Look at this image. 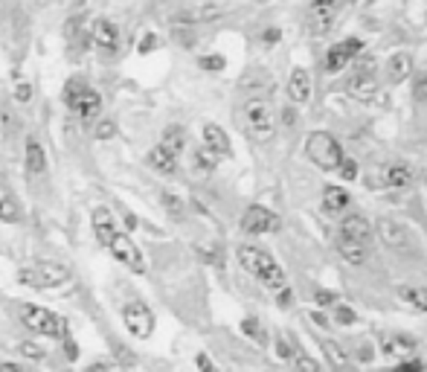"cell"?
Wrapping results in <instances>:
<instances>
[{"label":"cell","mask_w":427,"mask_h":372,"mask_svg":"<svg viewBox=\"0 0 427 372\" xmlns=\"http://www.w3.org/2000/svg\"><path fill=\"white\" fill-rule=\"evenodd\" d=\"M259 3H265V0H259Z\"/></svg>","instance_id":"f5cc1de1"},{"label":"cell","mask_w":427,"mask_h":372,"mask_svg":"<svg viewBox=\"0 0 427 372\" xmlns=\"http://www.w3.org/2000/svg\"><path fill=\"white\" fill-rule=\"evenodd\" d=\"M291 361H294L296 372H320V364H317L308 352H303L300 346H296V343H294V355H291Z\"/></svg>","instance_id":"f1b7e54d"},{"label":"cell","mask_w":427,"mask_h":372,"mask_svg":"<svg viewBox=\"0 0 427 372\" xmlns=\"http://www.w3.org/2000/svg\"><path fill=\"white\" fill-rule=\"evenodd\" d=\"M18 352L23 355V358H30V361H44L47 358V352L38 346V343H32V340H23V343H18Z\"/></svg>","instance_id":"d6a6232c"},{"label":"cell","mask_w":427,"mask_h":372,"mask_svg":"<svg viewBox=\"0 0 427 372\" xmlns=\"http://www.w3.org/2000/svg\"><path fill=\"white\" fill-rule=\"evenodd\" d=\"M0 222H6V224H18L21 222V206H18L15 198L0 201Z\"/></svg>","instance_id":"f546056e"},{"label":"cell","mask_w":427,"mask_h":372,"mask_svg":"<svg viewBox=\"0 0 427 372\" xmlns=\"http://www.w3.org/2000/svg\"><path fill=\"white\" fill-rule=\"evenodd\" d=\"M337 172H340L343 181H354V177H358V163H354L352 157H343V163L337 166Z\"/></svg>","instance_id":"74e56055"},{"label":"cell","mask_w":427,"mask_h":372,"mask_svg":"<svg viewBox=\"0 0 427 372\" xmlns=\"http://www.w3.org/2000/svg\"><path fill=\"white\" fill-rule=\"evenodd\" d=\"M192 166H195V172L209 175V172H216L218 157L212 155V151H209L207 146H201V148H195V151H192Z\"/></svg>","instance_id":"83f0119b"},{"label":"cell","mask_w":427,"mask_h":372,"mask_svg":"<svg viewBox=\"0 0 427 372\" xmlns=\"http://www.w3.org/2000/svg\"><path fill=\"white\" fill-rule=\"evenodd\" d=\"M160 201H163V206L169 210V215H175V218H183V215H187V213H183V210H187V206H183V201H180V198H175L172 192H163Z\"/></svg>","instance_id":"1f68e13d"},{"label":"cell","mask_w":427,"mask_h":372,"mask_svg":"<svg viewBox=\"0 0 427 372\" xmlns=\"http://www.w3.org/2000/svg\"><path fill=\"white\" fill-rule=\"evenodd\" d=\"M372 358V352H369V346H361V361H369Z\"/></svg>","instance_id":"816d5d0a"},{"label":"cell","mask_w":427,"mask_h":372,"mask_svg":"<svg viewBox=\"0 0 427 372\" xmlns=\"http://www.w3.org/2000/svg\"><path fill=\"white\" fill-rule=\"evenodd\" d=\"M146 163L160 175H175L178 172V157L172 155V151H166L163 146H154L146 155Z\"/></svg>","instance_id":"7402d4cb"},{"label":"cell","mask_w":427,"mask_h":372,"mask_svg":"<svg viewBox=\"0 0 427 372\" xmlns=\"http://www.w3.org/2000/svg\"><path fill=\"white\" fill-rule=\"evenodd\" d=\"M337 21V0H314L308 9V32L314 38H323L332 32Z\"/></svg>","instance_id":"8fae6325"},{"label":"cell","mask_w":427,"mask_h":372,"mask_svg":"<svg viewBox=\"0 0 427 372\" xmlns=\"http://www.w3.org/2000/svg\"><path fill=\"white\" fill-rule=\"evenodd\" d=\"M241 329H245V335H250L253 340L265 343V332H262V323L256 320V317H245V323H241Z\"/></svg>","instance_id":"e575fe53"},{"label":"cell","mask_w":427,"mask_h":372,"mask_svg":"<svg viewBox=\"0 0 427 372\" xmlns=\"http://www.w3.org/2000/svg\"><path fill=\"white\" fill-rule=\"evenodd\" d=\"M64 105L70 114H76L82 122H96L102 117V93H99L88 79L73 76L64 81Z\"/></svg>","instance_id":"3957f363"},{"label":"cell","mask_w":427,"mask_h":372,"mask_svg":"<svg viewBox=\"0 0 427 372\" xmlns=\"http://www.w3.org/2000/svg\"><path fill=\"white\" fill-rule=\"evenodd\" d=\"M64 358H67V361H76V358H79V343L76 340L64 337Z\"/></svg>","instance_id":"7bdbcfd3"},{"label":"cell","mask_w":427,"mask_h":372,"mask_svg":"<svg viewBox=\"0 0 427 372\" xmlns=\"http://www.w3.org/2000/svg\"><path fill=\"white\" fill-rule=\"evenodd\" d=\"M204 146H207L216 157H233V143H230V137H227V131H224L221 126H216V122H207V126H204Z\"/></svg>","instance_id":"ac0fdd59"},{"label":"cell","mask_w":427,"mask_h":372,"mask_svg":"<svg viewBox=\"0 0 427 372\" xmlns=\"http://www.w3.org/2000/svg\"><path fill=\"white\" fill-rule=\"evenodd\" d=\"M276 355L285 358V361H291V355H294V346L285 337H276Z\"/></svg>","instance_id":"b9f144b4"},{"label":"cell","mask_w":427,"mask_h":372,"mask_svg":"<svg viewBox=\"0 0 427 372\" xmlns=\"http://www.w3.org/2000/svg\"><path fill=\"white\" fill-rule=\"evenodd\" d=\"M390 372H421V361H419V358H407V361L392 366Z\"/></svg>","instance_id":"60d3db41"},{"label":"cell","mask_w":427,"mask_h":372,"mask_svg":"<svg viewBox=\"0 0 427 372\" xmlns=\"http://www.w3.org/2000/svg\"><path fill=\"white\" fill-rule=\"evenodd\" d=\"M154 44H158V38H154V35H146V38L140 41V52H151Z\"/></svg>","instance_id":"bcb514c9"},{"label":"cell","mask_w":427,"mask_h":372,"mask_svg":"<svg viewBox=\"0 0 427 372\" xmlns=\"http://www.w3.org/2000/svg\"><path fill=\"white\" fill-rule=\"evenodd\" d=\"M282 122H285V126H294V122H296V111H294V108H288V111L282 114Z\"/></svg>","instance_id":"7dc6e473"},{"label":"cell","mask_w":427,"mask_h":372,"mask_svg":"<svg viewBox=\"0 0 427 372\" xmlns=\"http://www.w3.org/2000/svg\"><path fill=\"white\" fill-rule=\"evenodd\" d=\"M0 372H26V366H21V364H0Z\"/></svg>","instance_id":"c3c4849f"},{"label":"cell","mask_w":427,"mask_h":372,"mask_svg":"<svg viewBox=\"0 0 427 372\" xmlns=\"http://www.w3.org/2000/svg\"><path fill=\"white\" fill-rule=\"evenodd\" d=\"M93 137L96 140H113V137H117V122L108 119V117H99L96 126H93Z\"/></svg>","instance_id":"4dcf8cb0"},{"label":"cell","mask_w":427,"mask_h":372,"mask_svg":"<svg viewBox=\"0 0 427 372\" xmlns=\"http://www.w3.org/2000/svg\"><path fill=\"white\" fill-rule=\"evenodd\" d=\"M412 96H416V102H427V73H419L416 76V85H412Z\"/></svg>","instance_id":"f35d334b"},{"label":"cell","mask_w":427,"mask_h":372,"mask_svg":"<svg viewBox=\"0 0 427 372\" xmlns=\"http://www.w3.org/2000/svg\"><path fill=\"white\" fill-rule=\"evenodd\" d=\"M349 206H352V198L343 186H325L323 189V210L325 213L340 215V213H346Z\"/></svg>","instance_id":"ffe728a7"},{"label":"cell","mask_w":427,"mask_h":372,"mask_svg":"<svg viewBox=\"0 0 427 372\" xmlns=\"http://www.w3.org/2000/svg\"><path fill=\"white\" fill-rule=\"evenodd\" d=\"M93 233H96V242L102 247H108L111 256L117 259L120 265H125L131 273H146L149 271L146 256L140 253V247L131 242V236L117 227V222H113L108 206H96L93 210Z\"/></svg>","instance_id":"6da1fadb"},{"label":"cell","mask_w":427,"mask_h":372,"mask_svg":"<svg viewBox=\"0 0 427 372\" xmlns=\"http://www.w3.org/2000/svg\"><path fill=\"white\" fill-rule=\"evenodd\" d=\"M378 236L387 247H392V251H407L410 247V230L404 224L392 222V218H381L378 222Z\"/></svg>","instance_id":"2e32d148"},{"label":"cell","mask_w":427,"mask_h":372,"mask_svg":"<svg viewBox=\"0 0 427 372\" xmlns=\"http://www.w3.org/2000/svg\"><path fill=\"white\" fill-rule=\"evenodd\" d=\"M354 3H358V0H337V15L340 12H346L349 6H354Z\"/></svg>","instance_id":"681fc988"},{"label":"cell","mask_w":427,"mask_h":372,"mask_svg":"<svg viewBox=\"0 0 427 372\" xmlns=\"http://www.w3.org/2000/svg\"><path fill=\"white\" fill-rule=\"evenodd\" d=\"M311 320H314L317 326H325V317H323V314H317V311H314V314H311Z\"/></svg>","instance_id":"f907efd6"},{"label":"cell","mask_w":427,"mask_h":372,"mask_svg":"<svg viewBox=\"0 0 427 372\" xmlns=\"http://www.w3.org/2000/svg\"><path fill=\"white\" fill-rule=\"evenodd\" d=\"M337 239L358 242V244H369V239H372V227H369V222H366L363 215L349 213L343 222H340V236H337Z\"/></svg>","instance_id":"9a60e30c"},{"label":"cell","mask_w":427,"mask_h":372,"mask_svg":"<svg viewBox=\"0 0 427 372\" xmlns=\"http://www.w3.org/2000/svg\"><path fill=\"white\" fill-rule=\"evenodd\" d=\"M160 146L166 151H172L175 157H180V151L187 148V131H183V126H166V131L160 137Z\"/></svg>","instance_id":"484cf974"},{"label":"cell","mask_w":427,"mask_h":372,"mask_svg":"<svg viewBox=\"0 0 427 372\" xmlns=\"http://www.w3.org/2000/svg\"><path fill=\"white\" fill-rule=\"evenodd\" d=\"M361 52H363V41L361 38L340 41V44L329 47V52H325V70H329V73H340L352 59H358Z\"/></svg>","instance_id":"7c38bea8"},{"label":"cell","mask_w":427,"mask_h":372,"mask_svg":"<svg viewBox=\"0 0 427 372\" xmlns=\"http://www.w3.org/2000/svg\"><path fill=\"white\" fill-rule=\"evenodd\" d=\"M23 166H26V175H44L47 172V151L41 146L38 137H26V146H23Z\"/></svg>","instance_id":"e0dca14e"},{"label":"cell","mask_w":427,"mask_h":372,"mask_svg":"<svg viewBox=\"0 0 427 372\" xmlns=\"http://www.w3.org/2000/svg\"><path fill=\"white\" fill-rule=\"evenodd\" d=\"M201 67L207 73H221L224 67H227V61H224V56H204L201 59Z\"/></svg>","instance_id":"8d00e7d4"},{"label":"cell","mask_w":427,"mask_h":372,"mask_svg":"<svg viewBox=\"0 0 427 372\" xmlns=\"http://www.w3.org/2000/svg\"><path fill=\"white\" fill-rule=\"evenodd\" d=\"M122 323L128 329V335L146 340L154 332V311L146 306V302L131 300V302H125V306H122Z\"/></svg>","instance_id":"ba28073f"},{"label":"cell","mask_w":427,"mask_h":372,"mask_svg":"<svg viewBox=\"0 0 427 372\" xmlns=\"http://www.w3.org/2000/svg\"><path fill=\"white\" fill-rule=\"evenodd\" d=\"M320 346H323V355L329 358V364H332V369L334 372H354V366H352V361H349V355H346V349L340 346V343H334V340H320Z\"/></svg>","instance_id":"603a6c76"},{"label":"cell","mask_w":427,"mask_h":372,"mask_svg":"<svg viewBox=\"0 0 427 372\" xmlns=\"http://www.w3.org/2000/svg\"><path fill=\"white\" fill-rule=\"evenodd\" d=\"M15 99L21 105H30L32 102V85H30V81H23V79L15 81Z\"/></svg>","instance_id":"d590c367"},{"label":"cell","mask_w":427,"mask_h":372,"mask_svg":"<svg viewBox=\"0 0 427 372\" xmlns=\"http://www.w3.org/2000/svg\"><path fill=\"white\" fill-rule=\"evenodd\" d=\"M91 41L96 44V50L105 52V56H117L120 52V30L108 18H96L91 23Z\"/></svg>","instance_id":"4fadbf2b"},{"label":"cell","mask_w":427,"mask_h":372,"mask_svg":"<svg viewBox=\"0 0 427 372\" xmlns=\"http://www.w3.org/2000/svg\"><path fill=\"white\" fill-rule=\"evenodd\" d=\"M18 280L30 288H38V291H47V288H59L70 280V271L64 265H55V262H38V265L21 268Z\"/></svg>","instance_id":"52a82bcc"},{"label":"cell","mask_w":427,"mask_h":372,"mask_svg":"<svg viewBox=\"0 0 427 372\" xmlns=\"http://www.w3.org/2000/svg\"><path fill=\"white\" fill-rule=\"evenodd\" d=\"M279 38H282V32L274 26V30H265V32H262V44H265V47H274Z\"/></svg>","instance_id":"ee69618b"},{"label":"cell","mask_w":427,"mask_h":372,"mask_svg":"<svg viewBox=\"0 0 427 372\" xmlns=\"http://www.w3.org/2000/svg\"><path fill=\"white\" fill-rule=\"evenodd\" d=\"M241 122H245V131L259 143L274 140L276 131V119H274V105H270L267 96H250L241 108Z\"/></svg>","instance_id":"277c9868"},{"label":"cell","mask_w":427,"mask_h":372,"mask_svg":"<svg viewBox=\"0 0 427 372\" xmlns=\"http://www.w3.org/2000/svg\"><path fill=\"white\" fill-rule=\"evenodd\" d=\"M195 364H198V369H201V372H218L216 364H212L207 355H198V358H195Z\"/></svg>","instance_id":"f6af8a7d"},{"label":"cell","mask_w":427,"mask_h":372,"mask_svg":"<svg viewBox=\"0 0 427 372\" xmlns=\"http://www.w3.org/2000/svg\"><path fill=\"white\" fill-rule=\"evenodd\" d=\"M410 70H412V59L407 56V52H395V56L387 59V81L390 85H401V81H407Z\"/></svg>","instance_id":"44dd1931"},{"label":"cell","mask_w":427,"mask_h":372,"mask_svg":"<svg viewBox=\"0 0 427 372\" xmlns=\"http://www.w3.org/2000/svg\"><path fill=\"white\" fill-rule=\"evenodd\" d=\"M282 227L279 215L270 213L267 206H259L253 204L247 206V213L241 215V233H247V236H262V233H276Z\"/></svg>","instance_id":"30bf717a"},{"label":"cell","mask_w":427,"mask_h":372,"mask_svg":"<svg viewBox=\"0 0 427 372\" xmlns=\"http://www.w3.org/2000/svg\"><path fill=\"white\" fill-rule=\"evenodd\" d=\"M236 256H238V265L245 268L247 273H253V277L259 280L265 288H270V291H282V288H288V280H285L282 265L267 251H262V247L241 244L236 251Z\"/></svg>","instance_id":"7a4b0ae2"},{"label":"cell","mask_w":427,"mask_h":372,"mask_svg":"<svg viewBox=\"0 0 427 372\" xmlns=\"http://www.w3.org/2000/svg\"><path fill=\"white\" fill-rule=\"evenodd\" d=\"M416 337L410 335H401V332H383L381 335V352L387 358H401V361H407V358L416 355Z\"/></svg>","instance_id":"5bb4252c"},{"label":"cell","mask_w":427,"mask_h":372,"mask_svg":"<svg viewBox=\"0 0 427 372\" xmlns=\"http://www.w3.org/2000/svg\"><path fill=\"white\" fill-rule=\"evenodd\" d=\"M314 300H317V306H325V309H329V306H337V294H332V291H325V288H317V291H314Z\"/></svg>","instance_id":"ab89813d"},{"label":"cell","mask_w":427,"mask_h":372,"mask_svg":"<svg viewBox=\"0 0 427 372\" xmlns=\"http://www.w3.org/2000/svg\"><path fill=\"white\" fill-rule=\"evenodd\" d=\"M349 93L354 99H372L378 93V73H375V59L372 56H363L361 52V61H358V73L349 79Z\"/></svg>","instance_id":"9c48e42d"},{"label":"cell","mask_w":427,"mask_h":372,"mask_svg":"<svg viewBox=\"0 0 427 372\" xmlns=\"http://www.w3.org/2000/svg\"><path fill=\"white\" fill-rule=\"evenodd\" d=\"M305 155L323 172H337V166L343 163V146H340L329 131H311L305 137Z\"/></svg>","instance_id":"8992f818"},{"label":"cell","mask_w":427,"mask_h":372,"mask_svg":"<svg viewBox=\"0 0 427 372\" xmlns=\"http://www.w3.org/2000/svg\"><path fill=\"white\" fill-rule=\"evenodd\" d=\"M383 181H387L390 189H407L412 184V169L407 163H392V166L383 172Z\"/></svg>","instance_id":"d4e9b609"},{"label":"cell","mask_w":427,"mask_h":372,"mask_svg":"<svg viewBox=\"0 0 427 372\" xmlns=\"http://www.w3.org/2000/svg\"><path fill=\"white\" fill-rule=\"evenodd\" d=\"M398 297H401L410 309L427 314V288L424 285H401L398 288Z\"/></svg>","instance_id":"4316f807"},{"label":"cell","mask_w":427,"mask_h":372,"mask_svg":"<svg viewBox=\"0 0 427 372\" xmlns=\"http://www.w3.org/2000/svg\"><path fill=\"white\" fill-rule=\"evenodd\" d=\"M354 320H358V314H354L349 306H343V302H337L334 306V323L337 326H352Z\"/></svg>","instance_id":"836d02e7"},{"label":"cell","mask_w":427,"mask_h":372,"mask_svg":"<svg viewBox=\"0 0 427 372\" xmlns=\"http://www.w3.org/2000/svg\"><path fill=\"white\" fill-rule=\"evenodd\" d=\"M21 323L38 337H50V340L70 337V326L64 317L41 306H21Z\"/></svg>","instance_id":"5b68a950"},{"label":"cell","mask_w":427,"mask_h":372,"mask_svg":"<svg viewBox=\"0 0 427 372\" xmlns=\"http://www.w3.org/2000/svg\"><path fill=\"white\" fill-rule=\"evenodd\" d=\"M337 251H340V256H343V262H349V265H363V262L369 259V244L337 239Z\"/></svg>","instance_id":"cb8c5ba5"},{"label":"cell","mask_w":427,"mask_h":372,"mask_svg":"<svg viewBox=\"0 0 427 372\" xmlns=\"http://www.w3.org/2000/svg\"><path fill=\"white\" fill-rule=\"evenodd\" d=\"M288 99L294 105H305L311 99V76L305 67H294L288 76Z\"/></svg>","instance_id":"d6986e66"}]
</instances>
